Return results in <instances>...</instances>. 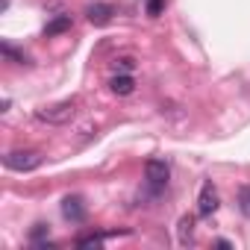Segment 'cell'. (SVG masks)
I'll use <instances>...</instances> for the list:
<instances>
[{"label":"cell","mask_w":250,"mask_h":250,"mask_svg":"<svg viewBox=\"0 0 250 250\" xmlns=\"http://www.w3.org/2000/svg\"><path fill=\"white\" fill-rule=\"evenodd\" d=\"M77 106H80V100H77V97H68V100H59V103H53V106L36 109V118L44 121V124H53V127H62V124H68V121L77 115Z\"/></svg>","instance_id":"obj_1"},{"label":"cell","mask_w":250,"mask_h":250,"mask_svg":"<svg viewBox=\"0 0 250 250\" xmlns=\"http://www.w3.org/2000/svg\"><path fill=\"white\" fill-rule=\"evenodd\" d=\"M42 162H44V156L39 150H9L3 156V165L9 171H18V174H30L36 168H42Z\"/></svg>","instance_id":"obj_2"},{"label":"cell","mask_w":250,"mask_h":250,"mask_svg":"<svg viewBox=\"0 0 250 250\" xmlns=\"http://www.w3.org/2000/svg\"><path fill=\"white\" fill-rule=\"evenodd\" d=\"M168 177H171V165L165 159H147L145 162V180L153 191H162L168 186Z\"/></svg>","instance_id":"obj_3"},{"label":"cell","mask_w":250,"mask_h":250,"mask_svg":"<svg viewBox=\"0 0 250 250\" xmlns=\"http://www.w3.org/2000/svg\"><path fill=\"white\" fill-rule=\"evenodd\" d=\"M218 191H215V186H212V180H206L203 186H200V194H197V215L200 218H212L215 212H218Z\"/></svg>","instance_id":"obj_4"},{"label":"cell","mask_w":250,"mask_h":250,"mask_svg":"<svg viewBox=\"0 0 250 250\" xmlns=\"http://www.w3.org/2000/svg\"><path fill=\"white\" fill-rule=\"evenodd\" d=\"M62 215H65V221H71V224L85 221V203H83V197H65V200H62Z\"/></svg>","instance_id":"obj_5"},{"label":"cell","mask_w":250,"mask_h":250,"mask_svg":"<svg viewBox=\"0 0 250 250\" xmlns=\"http://www.w3.org/2000/svg\"><path fill=\"white\" fill-rule=\"evenodd\" d=\"M88 21L94 24V27H106L109 21H112V15H115V9L112 6H106V3H94V6H88Z\"/></svg>","instance_id":"obj_6"},{"label":"cell","mask_w":250,"mask_h":250,"mask_svg":"<svg viewBox=\"0 0 250 250\" xmlns=\"http://www.w3.org/2000/svg\"><path fill=\"white\" fill-rule=\"evenodd\" d=\"M109 88H112V94L127 97V94H133V91H136V83H133V77H130V74H115V77L109 80Z\"/></svg>","instance_id":"obj_7"},{"label":"cell","mask_w":250,"mask_h":250,"mask_svg":"<svg viewBox=\"0 0 250 250\" xmlns=\"http://www.w3.org/2000/svg\"><path fill=\"white\" fill-rule=\"evenodd\" d=\"M71 27H74L71 15H56L53 21H47V24H44V36H47V39H53V36H62V33H68Z\"/></svg>","instance_id":"obj_8"},{"label":"cell","mask_w":250,"mask_h":250,"mask_svg":"<svg viewBox=\"0 0 250 250\" xmlns=\"http://www.w3.org/2000/svg\"><path fill=\"white\" fill-rule=\"evenodd\" d=\"M0 50H3V59H6V62H12V65H30V59H27L21 50H15L9 42H3V44H0Z\"/></svg>","instance_id":"obj_9"},{"label":"cell","mask_w":250,"mask_h":250,"mask_svg":"<svg viewBox=\"0 0 250 250\" xmlns=\"http://www.w3.org/2000/svg\"><path fill=\"white\" fill-rule=\"evenodd\" d=\"M109 235H118V232H97V235L77 238V247H83V250H85V247H94V250H97V247H103V241H106Z\"/></svg>","instance_id":"obj_10"},{"label":"cell","mask_w":250,"mask_h":250,"mask_svg":"<svg viewBox=\"0 0 250 250\" xmlns=\"http://www.w3.org/2000/svg\"><path fill=\"white\" fill-rule=\"evenodd\" d=\"M191 232H194V218L191 215H183L180 218V244H188L191 241Z\"/></svg>","instance_id":"obj_11"},{"label":"cell","mask_w":250,"mask_h":250,"mask_svg":"<svg viewBox=\"0 0 250 250\" xmlns=\"http://www.w3.org/2000/svg\"><path fill=\"white\" fill-rule=\"evenodd\" d=\"M238 209L244 218H250V186H241L238 188Z\"/></svg>","instance_id":"obj_12"},{"label":"cell","mask_w":250,"mask_h":250,"mask_svg":"<svg viewBox=\"0 0 250 250\" xmlns=\"http://www.w3.org/2000/svg\"><path fill=\"white\" fill-rule=\"evenodd\" d=\"M47 232H50V229H47V224H36V227L30 229V241H33V244L39 247V244H42V238H44Z\"/></svg>","instance_id":"obj_13"},{"label":"cell","mask_w":250,"mask_h":250,"mask_svg":"<svg viewBox=\"0 0 250 250\" xmlns=\"http://www.w3.org/2000/svg\"><path fill=\"white\" fill-rule=\"evenodd\" d=\"M162 9H165V0H147V15L150 18H159Z\"/></svg>","instance_id":"obj_14"},{"label":"cell","mask_w":250,"mask_h":250,"mask_svg":"<svg viewBox=\"0 0 250 250\" xmlns=\"http://www.w3.org/2000/svg\"><path fill=\"white\" fill-rule=\"evenodd\" d=\"M115 68H121V71H133L136 62H133L130 56H121V59H115Z\"/></svg>","instance_id":"obj_15"}]
</instances>
